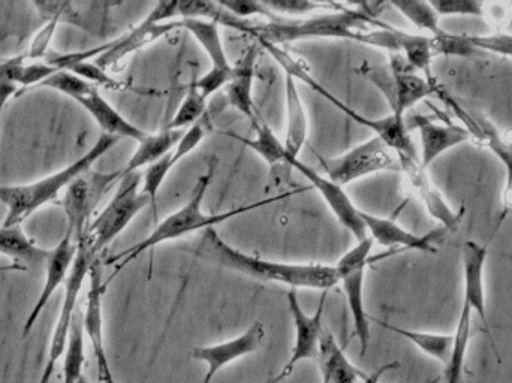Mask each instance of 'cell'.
I'll return each mask as SVG.
<instances>
[{
  "label": "cell",
  "instance_id": "1",
  "mask_svg": "<svg viewBox=\"0 0 512 383\" xmlns=\"http://www.w3.org/2000/svg\"><path fill=\"white\" fill-rule=\"evenodd\" d=\"M197 258L236 271L261 282L280 283L295 288L328 291L339 283L334 265L289 264L248 255L228 244L215 228L204 231L200 243L192 250Z\"/></svg>",
  "mask_w": 512,
  "mask_h": 383
},
{
  "label": "cell",
  "instance_id": "2",
  "mask_svg": "<svg viewBox=\"0 0 512 383\" xmlns=\"http://www.w3.org/2000/svg\"><path fill=\"white\" fill-rule=\"evenodd\" d=\"M216 164L218 161L213 159L209 164V170L206 174L200 177L195 183L194 191H192L191 198L179 210L174 211L173 214L162 220L149 237L144 238L140 243L129 249L123 250L119 255L113 256L108 259V264L116 265L117 271L125 268L126 265L131 264L138 256L143 255L144 252L155 249L159 244L167 243V241L177 240V238L185 237L191 232L200 231V229L216 228L221 223L233 219V217L240 216V214L249 213V211L258 210V208L265 207V205L273 204V202L282 201V199L291 196V193L286 195L274 196V198L262 199V201L252 202V204L242 205V207L234 208V210L225 211L221 214H206L203 211V201L206 198V193L212 185L213 176H215Z\"/></svg>",
  "mask_w": 512,
  "mask_h": 383
},
{
  "label": "cell",
  "instance_id": "3",
  "mask_svg": "<svg viewBox=\"0 0 512 383\" xmlns=\"http://www.w3.org/2000/svg\"><path fill=\"white\" fill-rule=\"evenodd\" d=\"M119 140L120 138L102 134L89 152L63 170L30 185L0 186V202L6 207L2 226L23 225L39 208L56 201L60 193L66 191L81 174L92 170L93 165L107 155Z\"/></svg>",
  "mask_w": 512,
  "mask_h": 383
},
{
  "label": "cell",
  "instance_id": "4",
  "mask_svg": "<svg viewBox=\"0 0 512 383\" xmlns=\"http://www.w3.org/2000/svg\"><path fill=\"white\" fill-rule=\"evenodd\" d=\"M370 11L358 9H339L316 14L312 17L297 18V20H274L268 23H256L254 33L258 41L267 44L282 45L312 38H340L354 41L355 32L364 23H376Z\"/></svg>",
  "mask_w": 512,
  "mask_h": 383
},
{
  "label": "cell",
  "instance_id": "5",
  "mask_svg": "<svg viewBox=\"0 0 512 383\" xmlns=\"http://www.w3.org/2000/svg\"><path fill=\"white\" fill-rule=\"evenodd\" d=\"M141 183L143 177L138 173L122 177L113 199L92 219L80 244L87 246L93 255L99 256L104 252L128 228L137 214L150 204L149 196L141 193Z\"/></svg>",
  "mask_w": 512,
  "mask_h": 383
},
{
  "label": "cell",
  "instance_id": "6",
  "mask_svg": "<svg viewBox=\"0 0 512 383\" xmlns=\"http://www.w3.org/2000/svg\"><path fill=\"white\" fill-rule=\"evenodd\" d=\"M361 72L381 90L391 107V114L405 119L406 111L432 95H438L441 84L427 80L411 68L403 54H390V66L366 65Z\"/></svg>",
  "mask_w": 512,
  "mask_h": 383
},
{
  "label": "cell",
  "instance_id": "7",
  "mask_svg": "<svg viewBox=\"0 0 512 383\" xmlns=\"http://www.w3.org/2000/svg\"><path fill=\"white\" fill-rule=\"evenodd\" d=\"M39 87L56 90L68 98L74 99L78 105L84 108L95 120L96 125L101 128L102 134L111 135L117 138H131V140L143 141L146 132L141 131L134 123L122 116L104 96L99 92L98 87L90 84L89 81L77 77L68 71H60L51 75Z\"/></svg>",
  "mask_w": 512,
  "mask_h": 383
},
{
  "label": "cell",
  "instance_id": "8",
  "mask_svg": "<svg viewBox=\"0 0 512 383\" xmlns=\"http://www.w3.org/2000/svg\"><path fill=\"white\" fill-rule=\"evenodd\" d=\"M325 177L345 188L349 183L376 173H402L399 156L378 137H372L339 158L318 155Z\"/></svg>",
  "mask_w": 512,
  "mask_h": 383
},
{
  "label": "cell",
  "instance_id": "9",
  "mask_svg": "<svg viewBox=\"0 0 512 383\" xmlns=\"http://www.w3.org/2000/svg\"><path fill=\"white\" fill-rule=\"evenodd\" d=\"M375 241L367 237L357 241L352 249H349L334 265L337 279L345 292L348 301L349 312L354 322L355 336L360 343V355L364 357L370 343V321L364 306V279H366V267L370 262Z\"/></svg>",
  "mask_w": 512,
  "mask_h": 383
},
{
  "label": "cell",
  "instance_id": "10",
  "mask_svg": "<svg viewBox=\"0 0 512 383\" xmlns=\"http://www.w3.org/2000/svg\"><path fill=\"white\" fill-rule=\"evenodd\" d=\"M179 2H159L149 12L146 18L137 26L132 27L128 33L110 42V47L101 56L96 57L95 63L99 68L108 71L116 68L126 57L134 54L135 51L143 50L147 45L153 44L158 39L165 38L174 30L180 29V20L177 17Z\"/></svg>",
  "mask_w": 512,
  "mask_h": 383
},
{
  "label": "cell",
  "instance_id": "11",
  "mask_svg": "<svg viewBox=\"0 0 512 383\" xmlns=\"http://www.w3.org/2000/svg\"><path fill=\"white\" fill-rule=\"evenodd\" d=\"M122 170L113 173L87 171L81 174L65 191L63 208H65L68 231L66 234L80 244L92 222L93 213L108 189L122 180Z\"/></svg>",
  "mask_w": 512,
  "mask_h": 383
},
{
  "label": "cell",
  "instance_id": "12",
  "mask_svg": "<svg viewBox=\"0 0 512 383\" xmlns=\"http://www.w3.org/2000/svg\"><path fill=\"white\" fill-rule=\"evenodd\" d=\"M98 256L93 255L87 246L83 243L78 244L77 258L72 265L71 273L65 283V294H63L62 307H60L59 316H57L56 325H54L53 336L50 340V349H48L47 364L42 372L39 383L50 382L56 369L57 361L65 354L66 343L69 339L72 321L75 316V306H77L78 295L83 289L84 282L89 277L90 268Z\"/></svg>",
  "mask_w": 512,
  "mask_h": 383
},
{
  "label": "cell",
  "instance_id": "13",
  "mask_svg": "<svg viewBox=\"0 0 512 383\" xmlns=\"http://www.w3.org/2000/svg\"><path fill=\"white\" fill-rule=\"evenodd\" d=\"M325 300H327V291L322 294L315 315H307L298 301L295 289L288 292L289 313H291L295 327L294 348H292L288 363L276 378L271 379V383L285 381L301 361L318 360L319 342L324 333L322 318H324Z\"/></svg>",
  "mask_w": 512,
  "mask_h": 383
},
{
  "label": "cell",
  "instance_id": "14",
  "mask_svg": "<svg viewBox=\"0 0 512 383\" xmlns=\"http://www.w3.org/2000/svg\"><path fill=\"white\" fill-rule=\"evenodd\" d=\"M105 288L107 283L102 279L101 262L96 259L89 273V291H87L86 310L83 315V328L93 348L99 382L116 383L111 372L110 361H108L107 349H105L104 312H102Z\"/></svg>",
  "mask_w": 512,
  "mask_h": 383
},
{
  "label": "cell",
  "instance_id": "15",
  "mask_svg": "<svg viewBox=\"0 0 512 383\" xmlns=\"http://www.w3.org/2000/svg\"><path fill=\"white\" fill-rule=\"evenodd\" d=\"M288 165L297 170L304 179L312 183L313 188L319 192L325 204L330 207L331 213L357 238V241L369 237L366 226H364L363 220H361L360 210L355 207L354 201L345 192L343 186L337 185L333 180L322 176L318 171L301 162L300 159H288Z\"/></svg>",
  "mask_w": 512,
  "mask_h": 383
},
{
  "label": "cell",
  "instance_id": "16",
  "mask_svg": "<svg viewBox=\"0 0 512 383\" xmlns=\"http://www.w3.org/2000/svg\"><path fill=\"white\" fill-rule=\"evenodd\" d=\"M399 161L409 186L417 193L429 216L441 223L444 226V231H459L460 225L465 219V207L460 208L459 211H454L450 207L444 195L433 185L426 168L421 165L420 159L399 158Z\"/></svg>",
  "mask_w": 512,
  "mask_h": 383
},
{
  "label": "cell",
  "instance_id": "17",
  "mask_svg": "<svg viewBox=\"0 0 512 383\" xmlns=\"http://www.w3.org/2000/svg\"><path fill=\"white\" fill-rule=\"evenodd\" d=\"M265 339L264 325L261 322H254L245 333L227 342L218 345L201 346L192 351V358L207 366L206 376L203 383H212L221 370L230 364L236 363L240 358L248 357L261 348Z\"/></svg>",
  "mask_w": 512,
  "mask_h": 383
},
{
  "label": "cell",
  "instance_id": "18",
  "mask_svg": "<svg viewBox=\"0 0 512 383\" xmlns=\"http://www.w3.org/2000/svg\"><path fill=\"white\" fill-rule=\"evenodd\" d=\"M406 125L409 131L415 129L420 134V162L426 170L448 150L462 146L472 138L465 126L454 125L447 117L445 122H436L433 117L412 116Z\"/></svg>",
  "mask_w": 512,
  "mask_h": 383
},
{
  "label": "cell",
  "instance_id": "19",
  "mask_svg": "<svg viewBox=\"0 0 512 383\" xmlns=\"http://www.w3.org/2000/svg\"><path fill=\"white\" fill-rule=\"evenodd\" d=\"M77 252L78 244L68 234H65L62 241L53 250H50V255H48L47 262H45L44 286H42L38 300L35 301V306L32 307L26 322H24V337H27V334L35 327L42 310L45 309L51 297L56 294L57 289L65 285L75 258H77Z\"/></svg>",
  "mask_w": 512,
  "mask_h": 383
},
{
  "label": "cell",
  "instance_id": "20",
  "mask_svg": "<svg viewBox=\"0 0 512 383\" xmlns=\"http://www.w3.org/2000/svg\"><path fill=\"white\" fill-rule=\"evenodd\" d=\"M490 238L487 243L480 244L477 241H466L463 246V303L471 307L472 313H477L486 330H489V318H487L486 262L489 258Z\"/></svg>",
  "mask_w": 512,
  "mask_h": 383
},
{
  "label": "cell",
  "instance_id": "21",
  "mask_svg": "<svg viewBox=\"0 0 512 383\" xmlns=\"http://www.w3.org/2000/svg\"><path fill=\"white\" fill-rule=\"evenodd\" d=\"M360 217L367 229V235L375 243L384 247H402V249L418 250L424 253H438L436 241L441 232L433 231L430 234L418 235L408 231L394 219L375 216L360 210Z\"/></svg>",
  "mask_w": 512,
  "mask_h": 383
},
{
  "label": "cell",
  "instance_id": "22",
  "mask_svg": "<svg viewBox=\"0 0 512 383\" xmlns=\"http://www.w3.org/2000/svg\"><path fill=\"white\" fill-rule=\"evenodd\" d=\"M259 45L252 44L246 48L233 65L231 78L227 84V96L231 107L236 108L243 116L256 123V105L254 99V83L256 75V62H258Z\"/></svg>",
  "mask_w": 512,
  "mask_h": 383
},
{
  "label": "cell",
  "instance_id": "23",
  "mask_svg": "<svg viewBox=\"0 0 512 383\" xmlns=\"http://www.w3.org/2000/svg\"><path fill=\"white\" fill-rule=\"evenodd\" d=\"M478 131L481 134V143L489 147L490 152L499 159L505 168V185L502 191V210L496 225V234L502 223L512 214V135L502 134L486 117L475 116Z\"/></svg>",
  "mask_w": 512,
  "mask_h": 383
},
{
  "label": "cell",
  "instance_id": "24",
  "mask_svg": "<svg viewBox=\"0 0 512 383\" xmlns=\"http://www.w3.org/2000/svg\"><path fill=\"white\" fill-rule=\"evenodd\" d=\"M286 132L285 144L288 159H298L309 137V117L301 99L297 81L285 75Z\"/></svg>",
  "mask_w": 512,
  "mask_h": 383
},
{
  "label": "cell",
  "instance_id": "25",
  "mask_svg": "<svg viewBox=\"0 0 512 383\" xmlns=\"http://www.w3.org/2000/svg\"><path fill=\"white\" fill-rule=\"evenodd\" d=\"M318 364L322 383H360L363 373L346 357L342 346L330 331H324L319 342Z\"/></svg>",
  "mask_w": 512,
  "mask_h": 383
},
{
  "label": "cell",
  "instance_id": "26",
  "mask_svg": "<svg viewBox=\"0 0 512 383\" xmlns=\"http://www.w3.org/2000/svg\"><path fill=\"white\" fill-rule=\"evenodd\" d=\"M0 255L12 259L14 265L24 268V265L45 264L50 250L36 246L35 241L27 237L21 225L0 226Z\"/></svg>",
  "mask_w": 512,
  "mask_h": 383
},
{
  "label": "cell",
  "instance_id": "27",
  "mask_svg": "<svg viewBox=\"0 0 512 383\" xmlns=\"http://www.w3.org/2000/svg\"><path fill=\"white\" fill-rule=\"evenodd\" d=\"M182 137V131H170V129H164L158 134L146 135V138L138 143L140 146L137 152L129 159L126 167L122 168V176L138 173L140 168L150 167L155 162L161 161L164 156L173 152V147L179 144Z\"/></svg>",
  "mask_w": 512,
  "mask_h": 383
},
{
  "label": "cell",
  "instance_id": "28",
  "mask_svg": "<svg viewBox=\"0 0 512 383\" xmlns=\"http://www.w3.org/2000/svg\"><path fill=\"white\" fill-rule=\"evenodd\" d=\"M183 29L188 30L198 44L206 51L212 68L231 69L230 59L225 53L224 42H222L221 26L209 20H200V18H182L180 20Z\"/></svg>",
  "mask_w": 512,
  "mask_h": 383
},
{
  "label": "cell",
  "instance_id": "29",
  "mask_svg": "<svg viewBox=\"0 0 512 383\" xmlns=\"http://www.w3.org/2000/svg\"><path fill=\"white\" fill-rule=\"evenodd\" d=\"M376 324L381 325L385 330L409 340L412 345L417 346L427 357L441 363L442 366L450 360L451 352L454 346V334L426 333V331L408 330V328L396 327L388 322L376 319Z\"/></svg>",
  "mask_w": 512,
  "mask_h": 383
},
{
  "label": "cell",
  "instance_id": "30",
  "mask_svg": "<svg viewBox=\"0 0 512 383\" xmlns=\"http://www.w3.org/2000/svg\"><path fill=\"white\" fill-rule=\"evenodd\" d=\"M177 14L182 18H200V20H209L219 26L231 27V29L240 30V32L252 35L255 24L251 20H242L231 14L219 2H206V0H191V2H179Z\"/></svg>",
  "mask_w": 512,
  "mask_h": 383
},
{
  "label": "cell",
  "instance_id": "31",
  "mask_svg": "<svg viewBox=\"0 0 512 383\" xmlns=\"http://www.w3.org/2000/svg\"><path fill=\"white\" fill-rule=\"evenodd\" d=\"M471 322V307L463 303L456 333H454L453 352H451L450 360L444 366L445 383H463L466 355H468L469 342H471Z\"/></svg>",
  "mask_w": 512,
  "mask_h": 383
},
{
  "label": "cell",
  "instance_id": "32",
  "mask_svg": "<svg viewBox=\"0 0 512 383\" xmlns=\"http://www.w3.org/2000/svg\"><path fill=\"white\" fill-rule=\"evenodd\" d=\"M254 125L256 129V138H254V140L240 137V135L237 134H231V132H225V135L240 141V143L245 144L249 149L254 150L256 155H258L268 167L274 168L279 164H288L285 144L274 134L273 129H271L267 123L261 122V120H258Z\"/></svg>",
  "mask_w": 512,
  "mask_h": 383
},
{
  "label": "cell",
  "instance_id": "33",
  "mask_svg": "<svg viewBox=\"0 0 512 383\" xmlns=\"http://www.w3.org/2000/svg\"><path fill=\"white\" fill-rule=\"evenodd\" d=\"M63 357V383H78L83 378V367L86 364L83 315L75 313Z\"/></svg>",
  "mask_w": 512,
  "mask_h": 383
},
{
  "label": "cell",
  "instance_id": "34",
  "mask_svg": "<svg viewBox=\"0 0 512 383\" xmlns=\"http://www.w3.org/2000/svg\"><path fill=\"white\" fill-rule=\"evenodd\" d=\"M391 6L396 8L406 20L411 21L417 29L429 33V36H438L445 30L441 26V17L430 2L400 0V2H391Z\"/></svg>",
  "mask_w": 512,
  "mask_h": 383
},
{
  "label": "cell",
  "instance_id": "35",
  "mask_svg": "<svg viewBox=\"0 0 512 383\" xmlns=\"http://www.w3.org/2000/svg\"><path fill=\"white\" fill-rule=\"evenodd\" d=\"M207 101L209 99L198 90L195 80L189 86L185 99L180 104L179 110L174 114L165 129L170 131H183V129L191 128L192 125L203 119L209 111H207Z\"/></svg>",
  "mask_w": 512,
  "mask_h": 383
},
{
  "label": "cell",
  "instance_id": "36",
  "mask_svg": "<svg viewBox=\"0 0 512 383\" xmlns=\"http://www.w3.org/2000/svg\"><path fill=\"white\" fill-rule=\"evenodd\" d=\"M432 42L435 56L472 57L480 53L469 41V35H456L448 30L432 36Z\"/></svg>",
  "mask_w": 512,
  "mask_h": 383
},
{
  "label": "cell",
  "instance_id": "37",
  "mask_svg": "<svg viewBox=\"0 0 512 383\" xmlns=\"http://www.w3.org/2000/svg\"><path fill=\"white\" fill-rule=\"evenodd\" d=\"M212 129V119H210L209 113H207L203 119L198 120V122L195 123V125H192L191 128L186 129V132H183V137L180 138L176 149L171 152L174 165L179 164L183 158L191 155V153L194 152L201 143H203L204 138L207 137V134H210Z\"/></svg>",
  "mask_w": 512,
  "mask_h": 383
},
{
  "label": "cell",
  "instance_id": "38",
  "mask_svg": "<svg viewBox=\"0 0 512 383\" xmlns=\"http://www.w3.org/2000/svg\"><path fill=\"white\" fill-rule=\"evenodd\" d=\"M176 167L173 162V156L167 155L161 159V161L155 162L147 168L146 174L143 177V183H141V193L149 196L150 204L153 208H156V199H158L159 189L164 185L165 179L171 170Z\"/></svg>",
  "mask_w": 512,
  "mask_h": 383
},
{
  "label": "cell",
  "instance_id": "39",
  "mask_svg": "<svg viewBox=\"0 0 512 383\" xmlns=\"http://www.w3.org/2000/svg\"><path fill=\"white\" fill-rule=\"evenodd\" d=\"M262 5L268 11L286 15H306L310 12L324 11V9H339L342 5L333 3L310 2V0H262Z\"/></svg>",
  "mask_w": 512,
  "mask_h": 383
},
{
  "label": "cell",
  "instance_id": "40",
  "mask_svg": "<svg viewBox=\"0 0 512 383\" xmlns=\"http://www.w3.org/2000/svg\"><path fill=\"white\" fill-rule=\"evenodd\" d=\"M71 74L77 75V77L83 78V80L89 81L90 84L96 87H105L108 90H126L129 86L120 83V81L114 80L111 75H108L107 71L99 68L95 62H80L77 65L71 66L68 69Z\"/></svg>",
  "mask_w": 512,
  "mask_h": 383
},
{
  "label": "cell",
  "instance_id": "41",
  "mask_svg": "<svg viewBox=\"0 0 512 383\" xmlns=\"http://www.w3.org/2000/svg\"><path fill=\"white\" fill-rule=\"evenodd\" d=\"M24 60H26V56L0 60V117L12 96L17 95L18 84L15 83V75Z\"/></svg>",
  "mask_w": 512,
  "mask_h": 383
},
{
  "label": "cell",
  "instance_id": "42",
  "mask_svg": "<svg viewBox=\"0 0 512 383\" xmlns=\"http://www.w3.org/2000/svg\"><path fill=\"white\" fill-rule=\"evenodd\" d=\"M469 41L478 51H486V53L512 59V33L498 30L490 35H469Z\"/></svg>",
  "mask_w": 512,
  "mask_h": 383
},
{
  "label": "cell",
  "instance_id": "43",
  "mask_svg": "<svg viewBox=\"0 0 512 383\" xmlns=\"http://www.w3.org/2000/svg\"><path fill=\"white\" fill-rule=\"evenodd\" d=\"M432 3L439 17H483L484 2L478 0H433Z\"/></svg>",
  "mask_w": 512,
  "mask_h": 383
},
{
  "label": "cell",
  "instance_id": "44",
  "mask_svg": "<svg viewBox=\"0 0 512 383\" xmlns=\"http://www.w3.org/2000/svg\"><path fill=\"white\" fill-rule=\"evenodd\" d=\"M224 6L227 11L236 17L242 18V20H249L252 15H264V17L270 18L271 21L279 20V17L268 11L262 2H255V0H224L219 2Z\"/></svg>",
  "mask_w": 512,
  "mask_h": 383
},
{
  "label": "cell",
  "instance_id": "45",
  "mask_svg": "<svg viewBox=\"0 0 512 383\" xmlns=\"http://www.w3.org/2000/svg\"><path fill=\"white\" fill-rule=\"evenodd\" d=\"M231 71H233V68H210L206 74L201 75L198 80H195V84H197L198 90L209 99L210 96L215 95L222 87H227L228 81L231 78Z\"/></svg>",
  "mask_w": 512,
  "mask_h": 383
},
{
  "label": "cell",
  "instance_id": "46",
  "mask_svg": "<svg viewBox=\"0 0 512 383\" xmlns=\"http://www.w3.org/2000/svg\"><path fill=\"white\" fill-rule=\"evenodd\" d=\"M397 367H399V363H397V361H394V363L385 364V366H382L381 369L376 370L373 375L363 376V379H361L360 383H378L381 381V378L384 376L385 372H390V370L397 369Z\"/></svg>",
  "mask_w": 512,
  "mask_h": 383
},
{
  "label": "cell",
  "instance_id": "47",
  "mask_svg": "<svg viewBox=\"0 0 512 383\" xmlns=\"http://www.w3.org/2000/svg\"><path fill=\"white\" fill-rule=\"evenodd\" d=\"M439 381H441V378H435V379H432V381L426 382V383H438ZM378 383H381V382H378Z\"/></svg>",
  "mask_w": 512,
  "mask_h": 383
},
{
  "label": "cell",
  "instance_id": "48",
  "mask_svg": "<svg viewBox=\"0 0 512 383\" xmlns=\"http://www.w3.org/2000/svg\"><path fill=\"white\" fill-rule=\"evenodd\" d=\"M78 383H89V382H87L86 379L81 378L80 381H78Z\"/></svg>",
  "mask_w": 512,
  "mask_h": 383
},
{
  "label": "cell",
  "instance_id": "49",
  "mask_svg": "<svg viewBox=\"0 0 512 383\" xmlns=\"http://www.w3.org/2000/svg\"><path fill=\"white\" fill-rule=\"evenodd\" d=\"M267 383H271V381H270V382H267Z\"/></svg>",
  "mask_w": 512,
  "mask_h": 383
}]
</instances>
